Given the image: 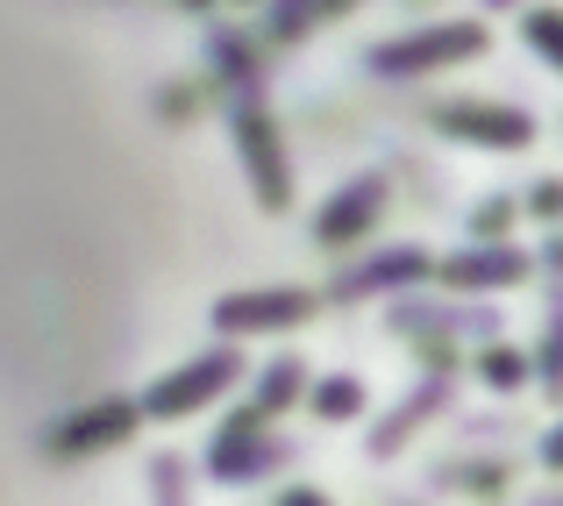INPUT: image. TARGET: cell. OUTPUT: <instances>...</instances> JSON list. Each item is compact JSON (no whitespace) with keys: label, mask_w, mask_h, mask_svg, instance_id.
Segmentation results:
<instances>
[{"label":"cell","mask_w":563,"mask_h":506,"mask_svg":"<svg viewBox=\"0 0 563 506\" xmlns=\"http://www.w3.org/2000/svg\"><path fill=\"white\" fill-rule=\"evenodd\" d=\"M129 428H136V407H129V399H100V407H79L71 421H57L51 436H43V450L51 457H86V450L122 442Z\"/></svg>","instance_id":"cell-6"},{"label":"cell","mask_w":563,"mask_h":506,"mask_svg":"<svg viewBox=\"0 0 563 506\" xmlns=\"http://www.w3.org/2000/svg\"><path fill=\"white\" fill-rule=\"evenodd\" d=\"M292 385H300V364H292V356H278V371H264V385H257V407L250 414H278L292 399Z\"/></svg>","instance_id":"cell-13"},{"label":"cell","mask_w":563,"mask_h":506,"mask_svg":"<svg viewBox=\"0 0 563 506\" xmlns=\"http://www.w3.org/2000/svg\"><path fill=\"white\" fill-rule=\"evenodd\" d=\"M442 272H450L456 286H499V278H521V272H528V257L499 250V257H464V264H442Z\"/></svg>","instance_id":"cell-10"},{"label":"cell","mask_w":563,"mask_h":506,"mask_svg":"<svg viewBox=\"0 0 563 506\" xmlns=\"http://www.w3.org/2000/svg\"><path fill=\"white\" fill-rule=\"evenodd\" d=\"M378 207H385V178H378V172H372V178H350V186H343V193H335V200L314 215V243H321V250L357 243V235L372 229Z\"/></svg>","instance_id":"cell-7"},{"label":"cell","mask_w":563,"mask_h":506,"mask_svg":"<svg viewBox=\"0 0 563 506\" xmlns=\"http://www.w3.org/2000/svg\"><path fill=\"white\" fill-rule=\"evenodd\" d=\"M343 8H357V0H278V8L264 14V43H300L307 29L335 22Z\"/></svg>","instance_id":"cell-8"},{"label":"cell","mask_w":563,"mask_h":506,"mask_svg":"<svg viewBox=\"0 0 563 506\" xmlns=\"http://www.w3.org/2000/svg\"><path fill=\"white\" fill-rule=\"evenodd\" d=\"M428 122L442 136H464V143H485V151H528L536 143V114L521 108H493V100H435Z\"/></svg>","instance_id":"cell-3"},{"label":"cell","mask_w":563,"mask_h":506,"mask_svg":"<svg viewBox=\"0 0 563 506\" xmlns=\"http://www.w3.org/2000/svg\"><path fill=\"white\" fill-rule=\"evenodd\" d=\"M235 371H243V356H235V350H207V356H192L186 371L157 378L151 393H143V407H136V414H157V421H179V414H192L200 399H214L221 385H235Z\"/></svg>","instance_id":"cell-4"},{"label":"cell","mask_w":563,"mask_h":506,"mask_svg":"<svg viewBox=\"0 0 563 506\" xmlns=\"http://www.w3.org/2000/svg\"><path fill=\"white\" fill-rule=\"evenodd\" d=\"M235 151L250 165V193L257 207H292V165H286V143H278V122L264 100H243L235 108Z\"/></svg>","instance_id":"cell-2"},{"label":"cell","mask_w":563,"mask_h":506,"mask_svg":"<svg viewBox=\"0 0 563 506\" xmlns=\"http://www.w3.org/2000/svg\"><path fill=\"white\" fill-rule=\"evenodd\" d=\"M278 506H329V499H321V493H286Z\"/></svg>","instance_id":"cell-17"},{"label":"cell","mask_w":563,"mask_h":506,"mask_svg":"<svg viewBox=\"0 0 563 506\" xmlns=\"http://www.w3.org/2000/svg\"><path fill=\"white\" fill-rule=\"evenodd\" d=\"M485 51V22H428V29H407L393 43H372L364 51V72L372 79H421L435 65H464V57Z\"/></svg>","instance_id":"cell-1"},{"label":"cell","mask_w":563,"mask_h":506,"mask_svg":"<svg viewBox=\"0 0 563 506\" xmlns=\"http://www.w3.org/2000/svg\"><path fill=\"white\" fill-rule=\"evenodd\" d=\"M542 457H550V464H563V436H550V442H542Z\"/></svg>","instance_id":"cell-18"},{"label":"cell","mask_w":563,"mask_h":506,"mask_svg":"<svg viewBox=\"0 0 563 506\" xmlns=\"http://www.w3.org/2000/svg\"><path fill=\"white\" fill-rule=\"evenodd\" d=\"M421 272H428L421 250H393V257L364 264L357 278H343V300H357V293H372V286H399V278H421Z\"/></svg>","instance_id":"cell-9"},{"label":"cell","mask_w":563,"mask_h":506,"mask_svg":"<svg viewBox=\"0 0 563 506\" xmlns=\"http://www.w3.org/2000/svg\"><path fill=\"white\" fill-rule=\"evenodd\" d=\"M485 8H507V0H485Z\"/></svg>","instance_id":"cell-19"},{"label":"cell","mask_w":563,"mask_h":506,"mask_svg":"<svg viewBox=\"0 0 563 506\" xmlns=\"http://www.w3.org/2000/svg\"><path fill=\"white\" fill-rule=\"evenodd\" d=\"M485 378H493V385H521V356H514V350H485Z\"/></svg>","instance_id":"cell-14"},{"label":"cell","mask_w":563,"mask_h":506,"mask_svg":"<svg viewBox=\"0 0 563 506\" xmlns=\"http://www.w3.org/2000/svg\"><path fill=\"white\" fill-rule=\"evenodd\" d=\"M314 293L300 286H278V293H229V300H214V329L243 336V329H292V321L314 315Z\"/></svg>","instance_id":"cell-5"},{"label":"cell","mask_w":563,"mask_h":506,"mask_svg":"<svg viewBox=\"0 0 563 506\" xmlns=\"http://www.w3.org/2000/svg\"><path fill=\"white\" fill-rule=\"evenodd\" d=\"M536 215H563V178H536Z\"/></svg>","instance_id":"cell-15"},{"label":"cell","mask_w":563,"mask_h":506,"mask_svg":"<svg viewBox=\"0 0 563 506\" xmlns=\"http://www.w3.org/2000/svg\"><path fill=\"white\" fill-rule=\"evenodd\" d=\"M186 8H207V0H186Z\"/></svg>","instance_id":"cell-20"},{"label":"cell","mask_w":563,"mask_h":506,"mask_svg":"<svg viewBox=\"0 0 563 506\" xmlns=\"http://www.w3.org/2000/svg\"><path fill=\"white\" fill-rule=\"evenodd\" d=\"M357 407H364V385H357V378H329V385H314V414H321V421H350Z\"/></svg>","instance_id":"cell-11"},{"label":"cell","mask_w":563,"mask_h":506,"mask_svg":"<svg viewBox=\"0 0 563 506\" xmlns=\"http://www.w3.org/2000/svg\"><path fill=\"white\" fill-rule=\"evenodd\" d=\"M507 221H514V207H507V200H485V207H478V235L507 229Z\"/></svg>","instance_id":"cell-16"},{"label":"cell","mask_w":563,"mask_h":506,"mask_svg":"<svg viewBox=\"0 0 563 506\" xmlns=\"http://www.w3.org/2000/svg\"><path fill=\"white\" fill-rule=\"evenodd\" d=\"M521 29H528V43H536V51L563 72V8H528Z\"/></svg>","instance_id":"cell-12"}]
</instances>
